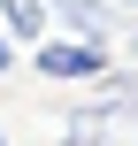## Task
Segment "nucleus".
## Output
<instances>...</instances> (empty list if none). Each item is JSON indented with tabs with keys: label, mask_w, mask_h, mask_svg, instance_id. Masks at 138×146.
Instances as JSON below:
<instances>
[{
	"label": "nucleus",
	"mask_w": 138,
	"mask_h": 146,
	"mask_svg": "<svg viewBox=\"0 0 138 146\" xmlns=\"http://www.w3.org/2000/svg\"><path fill=\"white\" fill-rule=\"evenodd\" d=\"M115 8H138V0H115Z\"/></svg>",
	"instance_id": "6"
},
{
	"label": "nucleus",
	"mask_w": 138,
	"mask_h": 146,
	"mask_svg": "<svg viewBox=\"0 0 138 146\" xmlns=\"http://www.w3.org/2000/svg\"><path fill=\"white\" fill-rule=\"evenodd\" d=\"M31 69L38 77H54V85H69V77H108L115 69V54H108V38H54V46H38L31 54Z\"/></svg>",
	"instance_id": "1"
},
{
	"label": "nucleus",
	"mask_w": 138,
	"mask_h": 146,
	"mask_svg": "<svg viewBox=\"0 0 138 146\" xmlns=\"http://www.w3.org/2000/svg\"><path fill=\"white\" fill-rule=\"evenodd\" d=\"M123 62H138V23H123Z\"/></svg>",
	"instance_id": "4"
},
{
	"label": "nucleus",
	"mask_w": 138,
	"mask_h": 146,
	"mask_svg": "<svg viewBox=\"0 0 138 146\" xmlns=\"http://www.w3.org/2000/svg\"><path fill=\"white\" fill-rule=\"evenodd\" d=\"M69 31H85V38H115L123 31V15H115V0H46Z\"/></svg>",
	"instance_id": "2"
},
{
	"label": "nucleus",
	"mask_w": 138,
	"mask_h": 146,
	"mask_svg": "<svg viewBox=\"0 0 138 146\" xmlns=\"http://www.w3.org/2000/svg\"><path fill=\"white\" fill-rule=\"evenodd\" d=\"M8 38H46V0H0Z\"/></svg>",
	"instance_id": "3"
},
{
	"label": "nucleus",
	"mask_w": 138,
	"mask_h": 146,
	"mask_svg": "<svg viewBox=\"0 0 138 146\" xmlns=\"http://www.w3.org/2000/svg\"><path fill=\"white\" fill-rule=\"evenodd\" d=\"M8 62H15V38H0V77H8Z\"/></svg>",
	"instance_id": "5"
},
{
	"label": "nucleus",
	"mask_w": 138,
	"mask_h": 146,
	"mask_svg": "<svg viewBox=\"0 0 138 146\" xmlns=\"http://www.w3.org/2000/svg\"><path fill=\"white\" fill-rule=\"evenodd\" d=\"M0 146H8V131H0Z\"/></svg>",
	"instance_id": "7"
}]
</instances>
